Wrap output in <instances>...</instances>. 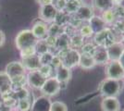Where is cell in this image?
<instances>
[{
	"label": "cell",
	"instance_id": "cell-1",
	"mask_svg": "<svg viewBox=\"0 0 124 111\" xmlns=\"http://www.w3.org/2000/svg\"><path fill=\"white\" fill-rule=\"evenodd\" d=\"M98 89L103 97H117L120 94L121 85L119 81L106 78L99 84Z\"/></svg>",
	"mask_w": 124,
	"mask_h": 111
},
{
	"label": "cell",
	"instance_id": "cell-2",
	"mask_svg": "<svg viewBox=\"0 0 124 111\" xmlns=\"http://www.w3.org/2000/svg\"><path fill=\"white\" fill-rule=\"evenodd\" d=\"M36 37L33 35L31 30L26 29L19 32L15 37V45L19 51L25 48L35 46L37 43Z\"/></svg>",
	"mask_w": 124,
	"mask_h": 111
},
{
	"label": "cell",
	"instance_id": "cell-3",
	"mask_svg": "<svg viewBox=\"0 0 124 111\" xmlns=\"http://www.w3.org/2000/svg\"><path fill=\"white\" fill-rule=\"evenodd\" d=\"M61 59L62 66L72 69L78 66L80 59V52L75 48H67L61 53V56H58Z\"/></svg>",
	"mask_w": 124,
	"mask_h": 111
},
{
	"label": "cell",
	"instance_id": "cell-4",
	"mask_svg": "<svg viewBox=\"0 0 124 111\" xmlns=\"http://www.w3.org/2000/svg\"><path fill=\"white\" fill-rule=\"evenodd\" d=\"M105 74L106 77L108 79L120 81L124 79V69L119 61L117 60L108 61L106 64Z\"/></svg>",
	"mask_w": 124,
	"mask_h": 111
},
{
	"label": "cell",
	"instance_id": "cell-5",
	"mask_svg": "<svg viewBox=\"0 0 124 111\" xmlns=\"http://www.w3.org/2000/svg\"><path fill=\"white\" fill-rule=\"evenodd\" d=\"M60 90H61L60 83L55 78V76L47 78L46 81H45L44 85L40 89L43 95L46 96V97H51V96H54V95H57L60 92Z\"/></svg>",
	"mask_w": 124,
	"mask_h": 111
},
{
	"label": "cell",
	"instance_id": "cell-6",
	"mask_svg": "<svg viewBox=\"0 0 124 111\" xmlns=\"http://www.w3.org/2000/svg\"><path fill=\"white\" fill-rule=\"evenodd\" d=\"M58 10L54 7V5L42 6L38 11V16L40 21H44L46 23H53L57 19Z\"/></svg>",
	"mask_w": 124,
	"mask_h": 111
},
{
	"label": "cell",
	"instance_id": "cell-7",
	"mask_svg": "<svg viewBox=\"0 0 124 111\" xmlns=\"http://www.w3.org/2000/svg\"><path fill=\"white\" fill-rule=\"evenodd\" d=\"M46 77L44 76L39 71V69L36 70H31L26 74V80L27 84L33 89H41L42 86L44 85L45 81H46Z\"/></svg>",
	"mask_w": 124,
	"mask_h": 111
},
{
	"label": "cell",
	"instance_id": "cell-8",
	"mask_svg": "<svg viewBox=\"0 0 124 111\" xmlns=\"http://www.w3.org/2000/svg\"><path fill=\"white\" fill-rule=\"evenodd\" d=\"M107 53L108 56L109 61L117 60L119 61L124 52V44L120 42H114L106 47Z\"/></svg>",
	"mask_w": 124,
	"mask_h": 111
},
{
	"label": "cell",
	"instance_id": "cell-9",
	"mask_svg": "<svg viewBox=\"0 0 124 111\" xmlns=\"http://www.w3.org/2000/svg\"><path fill=\"white\" fill-rule=\"evenodd\" d=\"M55 71H56L55 78L60 83V87L62 85H66L71 79V76H72L71 69L67 68V67H64L61 65L55 69Z\"/></svg>",
	"mask_w": 124,
	"mask_h": 111
},
{
	"label": "cell",
	"instance_id": "cell-10",
	"mask_svg": "<svg viewBox=\"0 0 124 111\" xmlns=\"http://www.w3.org/2000/svg\"><path fill=\"white\" fill-rule=\"evenodd\" d=\"M31 32L33 33V35L36 37L37 40H41L45 39L47 36V32H48V25L47 23L44 22L42 21H35L31 29Z\"/></svg>",
	"mask_w": 124,
	"mask_h": 111
},
{
	"label": "cell",
	"instance_id": "cell-11",
	"mask_svg": "<svg viewBox=\"0 0 124 111\" xmlns=\"http://www.w3.org/2000/svg\"><path fill=\"white\" fill-rule=\"evenodd\" d=\"M102 111H120V102L118 97H104L101 101Z\"/></svg>",
	"mask_w": 124,
	"mask_h": 111
},
{
	"label": "cell",
	"instance_id": "cell-12",
	"mask_svg": "<svg viewBox=\"0 0 124 111\" xmlns=\"http://www.w3.org/2000/svg\"><path fill=\"white\" fill-rule=\"evenodd\" d=\"M50 106H51V101L50 99L42 95L40 97L33 100L32 105L31 106V111H49L50 110Z\"/></svg>",
	"mask_w": 124,
	"mask_h": 111
},
{
	"label": "cell",
	"instance_id": "cell-13",
	"mask_svg": "<svg viewBox=\"0 0 124 111\" xmlns=\"http://www.w3.org/2000/svg\"><path fill=\"white\" fill-rule=\"evenodd\" d=\"M21 64L23 65L24 69L26 70H36L41 67V63H40V59H39V56L35 54L32 55L31 57H28L25 58H21Z\"/></svg>",
	"mask_w": 124,
	"mask_h": 111
},
{
	"label": "cell",
	"instance_id": "cell-14",
	"mask_svg": "<svg viewBox=\"0 0 124 111\" xmlns=\"http://www.w3.org/2000/svg\"><path fill=\"white\" fill-rule=\"evenodd\" d=\"M78 66L83 69H91L94 68L96 64L94 62L92 54L83 52V53H80V59H79Z\"/></svg>",
	"mask_w": 124,
	"mask_h": 111
},
{
	"label": "cell",
	"instance_id": "cell-15",
	"mask_svg": "<svg viewBox=\"0 0 124 111\" xmlns=\"http://www.w3.org/2000/svg\"><path fill=\"white\" fill-rule=\"evenodd\" d=\"M92 55H93V58L96 65H106L109 61L108 56L105 47L98 46V47L94 48Z\"/></svg>",
	"mask_w": 124,
	"mask_h": 111
},
{
	"label": "cell",
	"instance_id": "cell-16",
	"mask_svg": "<svg viewBox=\"0 0 124 111\" xmlns=\"http://www.w3.org/2000/svg\"><path fill=\"white\" fill-rule=\"evenodd\" d=\"M78 20L83 21H89L94 15H93V10L92 7L88 5H83L80 7V8L75 13Z\"/></svg>",
	"mask_w": 124,
	"mask_h": 111
},
{
	"label": "cell",
	"instance_id": "cell-17",
	"mask_svg": "<svg viewBox=\"0 0 124 111\" xmlns=\"http://www.w3.org/2000/svg\"><path fill=\"white\" fill-rule=\"evenodd\" d=\"M12 91V82L5 71H0V95Z\"/></svg>",
	"mask_w": 124,
	"mask_h": 111
},
{
	"label": "cell",
	"instance_id": "cell-18",
	"mask_svg": "<svg viewBox=\"0 0 124 111\" xmlns=\"http://www.w3.org/2000/svg\"><path fill=\"white\" fill-rule=\"evenodd\" d=\"M88 24L90 25L92 31L93 32V34L97 33V32H101L106 29V23L104 22V21L101 19V17L93 16L90 21H88Z\"/></svg>",
	"mask_w": 124,
	"mask_h": 111
},
{
	"label": "cell",
	"instance_id": "cell-19",
	"mask_svg": "<svg viewBox=\"0 0 124 111\" xmlns=\"http://www.w3.org/2000/svg\"><path fill=\"white\" fill-rule=\"evenodd\" d=\"M92 6L95 9L103 12L108 9H112L114 4L112 0H92Z\"/></svg>",
	"mask_w": 124,
	"mask_h": 111
},
{
	"label": "cell",
	"instance_id": "cell-20",
	"mask_svg": "<svg viewBox=\"0 0 124 111\" xmlns=\"http://www.w3.org/2000/svg\"><path fill=\"white\" fill-rule=\"evenodd\" d=\"M81 6L82 3L80 0H70L67 1L64 11H66L68 14H75Z\"/></svg>",
	"mask_w": 124,
	"mask_h": 111
},
{
	"label": "cell",
	"instance_id": "cell-21",
	"mask_svg": "<svg viewBox=\"0 0 124 111\" xmlns=\"http://www.w3.org/2000/svg\"><path fill=\"white\" fill-rule=\"evenodd\" d=\"M33 100H30V96L27 98H22L17 101V109L19 111H29L31 109Z\"/></svg>",
	"mask_w": 124,
	"mask_h": 111
},
{
	"label": "cell",
	"instance_id": "cell-22",
	"mask_svg": "<svg viewBox=\"0 0 124 111\" xmlns=\"http://www.w3.org/2000/svg\"><path fill=\"white\" fill-rule=\"evenodd\" d=\"M34 47H35V51H36V54L38 56L46 53V52H49V46L46 44V42L45 41V39L38 40Z\"/></svg>",
	"mask_w": 124,
	"mask_h": 111
},
{
	"label": "cell",
	"instance_id": "cell-23",
	"mask_svg": "<svg viewBox=\"0 0 124 111\" xmlns=\"http://www.w3.org/2000/svg\"><path fill=\"white\" fill-rule=\"evenodd\" d=\"M101 19L103 20L106 24H110L116 20L115 12L113 9H108V10L103 11L102 15H101Z\"/></svg>",
	"mask_w": 124,
	"mask_h": 111
},
{
	"label": "cell",
	"instance_id": "cell-24",
	"mask_svg": "<svg viewBox=\"0 0 124 111\" xmlns=\"http://www.w3.org/2000/svg\"><path fill=\"white\" fill-rule=\"evenodd\" d=\"M49 111H68V106L64 102L54 101V102H51Z\"/></svg>",
	"mask_w": 124,
	"mask_h": 111
},
{
	"label": "cell",
	"instance_id": "cell-25",
	"mask_svg": "<svg viewBox=\"0 0 124 111\" xmlns=\"http://www.w3.org/2000/svg\"><path fill=\"white\" fill-rule=\"evenodd\" d=\"M53 54L50 52H46L45 54H42L39 56V59H40V63L41 65H50L51 66V62L53 60Z\"/></svg>",
	"mask_w": 124,
	"mask_h": 111
},
{
	"label": "cell",
	"instance_id": "cell-26",
	"mask_svg": "<svg viewBox=\"0 0 124 111\" xmlns=\"http://www.w3.org/2000/svg\"><path fill=\"white\" fill-rule=\"evenodd\" d=\"M93 34V32L92 31L91 27L89 24H83L80 28V35L84 38V37H91Z\"/></svg>",
	"mask_w": 124,
	"mask_h": 111
},
{
	"label": "cell",
	"instance_id": "cell-27",
	"mask_svg": "<svg viewBox=\"0 0 124 111\" xmlns=\"http://www.w3.org/2000/svg\"><path fill=\"white\" fill-rule=\"evenodd\" d=\"M20 54H21V58H28V57H31L32 55H35V54H36L35 47L32 46V47L25 48V49H23V50H21V51H20Z\"/></svg>",
	"mask_w": 124,
	"mask_h": 111
},
{
	"label": "cell",
	"instance_id": "cell-28",
	"mask_svg": "<svg viewBox=\"0 0 124 111\" xmlns=\"http://www.w3.org/2000/svg\"><path fill=\"white\" fill-rule=\"evenodd\" d=\"M39 71L41 72L44 76H46V78H49V77H52L51 73H52V68L50 65H41V67L39 68Z\"/></svg>",
	"mask_w": 124,
	"mask_h": 111
},
{
	"label": "cell",
	"instance_id": "cell-29",
	"mask_svg": "<svg viewBox=\"0 0 124 111\" xmlns=\"http://www.w3.org/2000/svg\"><path fill=\"white\" fill-rule=\"evenodd\" d=\"M66 3H67L66 0H54L53 5L58 11H64L65 7H66Z\"/></svg>",
	"mask_w": 124,
	"mask_h": 111
},
{
	"label": "cell",
	"instance_id": "cell-30",
	"mask_svg": "<svg viewBox=\"0 0 124 111\" xmlns=\"http://www.w3.org/2000/svg\"><path fill=\"white\" fill-rule=\"evenodd\" d=\"M38 5L42 7V6H46V5H52L54 0H35Z\"/></svg>",
	"mask_w": 124,
	"mask_h": 111
},
{
	"label": "cell",
	"instance_id": "cell-31",
	"mask_svg": "<svg viewBox=\"0 0 124 111\" xmlns=\"http://www.w3.org/2000/svg\"><path fill=\"white\" fill-rule=\"evenodd\" d=\"M6 42V35L3 31L0 30V47L5 44Z\"/></svg>",
	"mask_w": 124,
	"mask_h": 111
},
{
	"label": "cell",
	"instance_id": "cell-32",
	"mask_svg": "<svg viewBox=\"0 0 124 111\" xmlns=\"http://www.w3.org/2000/svg\"><path fill=\"white\" fill-rule=\"evenodd\" d=\"M12 107H9V106H7L5 105L2 104V106H0V111H12Z\"/></svg>",
	"mask_w": 124,
	"mask_h": 111
},
{
	"label": "cell",
	"instance_id": "cell-33",
	"mask_svg": "<svg viewBox=\"0 0 124 111\" xmlns=\"http://www.w3.org/2000/svg\"><path fill=\"white\" fill-rule=\"evenodd\" d=\"M119 61L120 62V64H121V66L123 67V69H124V52H123V54H122V56H121V58H119Z\"/></svg>",
	"mask_w": 124,
	"mask_h": 111
},
{
	"label": "cell",
	"instance_id": "cell-34",
	"mask_svg": "<svg viewBox=\"0 0 124 111\" xmlns=\"http://www.w3.org/2000/svg\"><path fill=\"white\" fill-rule=\"evenodd\" d=\"M113 4H120L121 2H123V0H112Z\"/></svg>",
	"mask_w": 124,
	"mask_h": 111
},
{
	"label": "cell",
	"instance_id": "cell-35",
	"mask_svg": "<svg viewBox=\"0 0 124 111\" xmlns=\"http://www.w3.org/2000/svg\"><path fill=\"white\" fill-rule=\"evenodd\" d=\"M2 106V101H1V99H0V106Z\"/></svg>",
	"mask_w": 124,
	"mask_h": 111
},
{
	"label": "cell",
	"instance_id": "cell-36",
	"mask_svg": "<svg viewBox=\"0 0 124 111\" xmlns=\"http://www.w3.org/2000/svg\"><path fill=\"white\" fill-rule=\"evenodd\" d=\"M121 111H124V108H123V109H122V110H121Z\"/></svg>",
	"mask_w": 124,
	"mask_h": 111
},
{
	"label": "cell",
	"instance_id": "cell-37",
	"mask_svg": "<svg viewBox=\"0 0 124 111\" xmlns=\"http://www.w3.org/2000/svg\"><path fill=\"white\" fill-rule=\"evenodd\" d=\"M66 1H70V0H66Z\"/></svg>",
	"mask_w": 124,
	"mask_h": 111
}]
</instances>
